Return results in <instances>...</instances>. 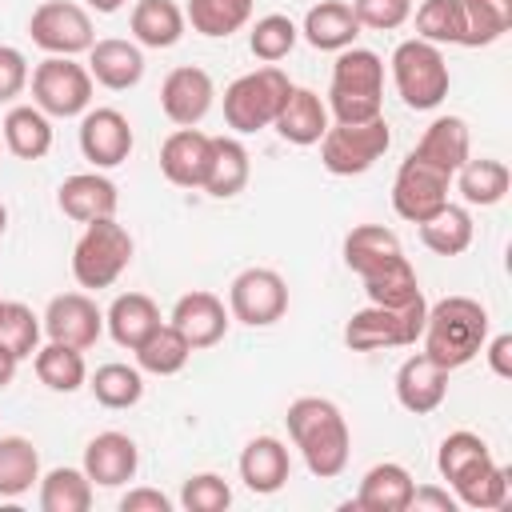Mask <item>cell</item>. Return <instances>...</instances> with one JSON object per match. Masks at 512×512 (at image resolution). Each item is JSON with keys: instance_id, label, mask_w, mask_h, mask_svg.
<instances>
[{"instance_id": "50", "label": "cell", "mask_w": 512, "mask_h": 512, "mask_svg": "<svg viewBox=\"0 0 512 512\" xmlns=\"http://www.w3.org/2000/svg\"><path fill=\"white\" fill-rule=\"evenodd\" d=\"M120 512H172V500L160 488H128L120 496Z\"/></svg>"}, {"instance_id": "25", "label": "cell", "mask_w": 512, "mask_h": 512, "mask_svg": "<svg viewBox=\"0 0 512 512\" xmlns=\"http://www.w3.org/2000/svg\"><path fill=\"white\" fill-rule=\"evenodd\" d=\"M412 472L396 460H384V464H372L360 480V492L348 508H360V512H408V500H412Z\"/></svg>"}, {"instance_id": "13", "label": "cell", "mask_w": 512, "mask_h": 512, "mask_svg": "<svg viewBox=\"0 0 512 512\" xmlns=\"http://www.w3.org/2000/svg\"><path fill=\"white\" fill-rule=\"evenodd\" d=\"M44 336L56 344H72V348H92L104 332V312L88 292H60L48 300L44 308Z\"/></svg>"}, {"instance_id": "27", "label": "cell", "mask_w": 512, "mask_h": 512, "mask_svg": "<svg viewBox=\"0 0 512 512\" xmlns=\"http://www.w3.org/2000/svg\"><path fill=\"white\" fill-rule=\"evenodd\" d=\"M160 324H164V320H160V308H156V300L144 296V292H120V296L108 304V312H104L108 336H112L120 348H128V352H136Z\"/></svg>"}, {"instance_id": "46", "label": "cell", "mask_w": 512, "mask_h": 512, "mask_svg": "<svg viewBox=\"0 0 512 512\" xmlns=\"http://www.w3.org/2000/svg\"><path fill=\"white\" fill-rule=\"evenodd\" d=\"M232 504V488L216 472H196L180 488V508L184 512H224Z\"/></svg>"}, {"instance_id": "22", "label": "cell", "mask_w": 512, "mask_h": 512, "mask_svg": "<svg viewBox=\"0 0 512 512\" xmlns=\"http://www.w3.org/2000/svg\"><path fill=\"white\" fill-rule=\"evenodd\" d=\"M88 72L100 88L108 92H128L144 80V52L136 40H120V36H108V40H96L88 48Z\"/></svg>"}, {"instance_id": "20", "label": "cell", "mask_w": 512, "mask_h": 512, "mask_svg": "<svg viewBox=\"0 0 512 512\" xmlns=\"http://www.w3.org/2000/svg\"><path fill=\"white\" fill-rule=\"evenodd\" d=\"M492 464H496V460H492L488 440H484V436H476V432H468V428L448 432V436L440 440L436 472H440V480H448L452 496H460V492H464L472 480H480Z\"/></svg>"}, {"instance_id": "1", "label": "cell", "mask_w": 512, "mask_h": 512, "mask_svg": "<svg viewBox=\"0 0 512 512\" xmlns=\"http://www.w3.org/2000/svg\"><path fill=\"white\" fill-rule=\"evenodd\" d=\"M288 436L304 456V468L316 480H332L348 468L352 456V432L336 400L328 396H296L284 412Z\"/></svg>"}, {"instance_id": "2", "label": "cell", "mask_w": 512, "mask_h": 512, "mask_svg": "<svg viewBox=\"0 0 512 512\" xmlns=\"http://www.w3.org/2000/svg\"><path fill=\"white\" fill-rule=\"evenodd\" d=\"M488 308L472 296H444L436 304H428V316H424V348L440 368L456 372L464 368L468 360L480 356L484 340H488Z\"/></svg>"}, {"instance_id": "18", "label": "cell", "mask_w": 512, "mask_h": 512, "mask_svg": "<svg viewBox=\"0 0 512 512\" xmlns=\"http://www.w3.org/2000/svg\"><path fill=\"white\" fill-rule=\"evenodd\" d=\"M116 204H120V192L116 184L92 168V172H72L64 176V184L56 188V208L76 220V224H92V220H104V216H116Z\"/></svg>"}, {"instance_id": "55", "label": "cell", "mask_w": 512, "mask_h": 512, "mask_svg": "<svg viewBox=\"0 0 512 512\" xmlns=\"http://www.w3.org/2000/svg\"><path fill=\"white\" fill-rule=\"evenodd\" d=\"M0 308H4V300H0Z\"/></svg>"}, {"instance_id": "41", "label": "cell", "mask_w": 512, "mask_h": 512, "mask_svg": "<svg viewBox=\"0 0 512 512\" xmlns=\"http://www.w3.org/2000/svg\"><path fill=\"white\" fill-rule=\"evenodd\" d=\"M464 8V48H488L512 28V0H460Z\"/></svg>"}, {"instance_id": "16", "label": "cell", "mask_w": 512, "mask_h": 512, "mask_svg": "<svg viewBox=\"0 0 512 512\" xmlns=\"http://www.w3.org/2000/svg\"><path fill=\"white\" fill-rule=\"evenodd\" d=\"M228 320H232V312L224 308V300H220L216 292H204V288L184 292V296L172 304V316H168V324L192 344V352L220 344L224 332H228Z\"/></svg>"}, {"instance_id": "12", "label": "cell", "mask_w": 512, "mask_h": 512, "mask_svg": "<svg viewBox=\"0 0 512 512\" xmlns=\"http://www.w3.org/2000/svg\"><path fill=\"white\" fill-rule=\"evenodd\" d=\"M228 312L248 328H268L288 312V284L276 268H244L228 284Z\"/></svg>"}, {"instance_id": "11", "label": "cell", "mask_w": 512, "mask_h": 512, "mask_svg": "<svg viewBox=\"0 0 512 512\" xmlns=\"http://www.w3.org/2000/svg\"><path fill=\"white\" fill-rule=\"evenodd\" d=\"M448 188H452V172L408 152L396 168V180H392V208L400 220L420 224L448 204Z\"/></svg>"}, {"instance_id": "53", "label": "cell", "mask_w": 512, "mask_h": 512, "mask_svg": "<svg viewBox=\"0 0 512 512\" xmlns=\"http://www.w3.org/2000/svg\"><path fill=\"white\" fill-rule=\"evenodd\" d=\"M92 12H100V16H112V12H120L128 0H84Z\"/></svg>"}, {"instance_id": "28", "label": "cell", "mask_w": 512, "mask_h": 512, "mask_svg": "<svg viewBox=\"0 0 512 512\" xmlns=\"http://www.w3.org/2000/svg\"><path fill=\"white\" fill-rule=\"evenodd\" d=\"M0 136L16 160H44L52 152V116H44L36 104H12Z\"/></svg>"}, {"instance_id": "5", "label": "cell", "mask_w": 512, "mask_h": 512, "mask_svg": "<svg viewBox=\"0 0 512 512\" xmlns=\"http://www.w3.org/2000/svg\"><path fill=\"white\" fill-rule=\"evenodd\" d=\"M288 92H292V80L276 64L252 68V72L236 76L224 88V124L236 136H252L260 128H272V120H276V112H280Z\"/></svg>"}, {"instance_id": "51", "label": "cell", "mask_w": 512, "mask_h": 512, "mask_svg": "<svg viewBox=\"0 0 512 512\" xmlns=\"http://www.w3.org/2000/svg\"><path fill=\"white\" fill-rule=\"evenodd\" d=\"M480 352L488 356V368H492L500 380H512V336H508V332H500V336L484 340V348H480Z\"/></svg>"}, {"instance_id": "44", "label": "cell", "mask_w": 512, "mask_h": 512, "mask_svg": "<svg viewBox=\"0 0 512 512\" xmlns=\"http://www.w3.org/2000/svg\"><path fill=\"white\" fill-rule=\"evenodd\" d=\"M40 332H44V320H40L28 304H20V300H4V308H0V344H4L16 360L36 356V348H40Z\"/></svg>"}, {"instance_id": "9", "label": "cell", "mask_w": 512, "mask_h": 512, "mask_svg": "<svg viewBox=\"0 0 512 512\" xmlns=\"http://www.w3.org/2000/svg\"><path fill=\"white\" fill-rule=\"evenodd\" d=\"M392 144V128L384 116L364 124H328L320 136V164L332 176H360L368 172Z\"/></svg>"}, {"instance_id": "19", "label": "cell", "mask_w": 512, "mask_h": 512, "mask_svg": "<svg viewBox=\"0 0 512 512\" xmlns=\"http://www.w3.org/2000/svg\"><path fill=\"white\" fill-rule=\"evenodd\" d=\"M396 400L404 412L412 416H428L444 404L448 396V368H440L428 352H412L400 368H396Z\"/></svg>"}, {"instance_id": "23", "label": "cell", "mask_w": 512, "mask_h": 512, "mask_svg": "<svg viewBox=\"0 0 512 512\" xmlns=\"http://www.w3.org/2000/svg\"><path fill=\"white\" fill-rule=\"evenodd\" d=\"M292 476V456L284 448V440L276 436H252L240 452V480L248 492L256 496H272L288 484Z\"/></svg>"}, {"instance_id": "43", "label": "cell", "mask_w": 512, "mask_h": 512, "mask_svg": "<svg viewBox=\"0 0 512 512\" xmlns=\"http://www.w3.org/2000/svg\"><path fill=\"white\" fill-rule=\"evenodd\" d=\"M296 40H300V28H296V20L284 16V12L260 16V20L252 24V32H248V48H252V56L264 60V64H280V60L296 48Z\"/></svg>"}, {"instance_id": "48", "label": "cell", "mask_w": 512, "mask_h": 512, "mask_svg": "<svg viewBox=\"0 0 512 512\" xmlns=\"http://www.w3.org/2000/svg\"><path fill=\"white\" fill-rule=\"evenodd\" d=\"M28 60L20 48L12 44H0V104H12L24 88H28Z\"/></svg>"}, {"instance_id": "3", "label": "cell", "mask_w": 512, "mask_h": 512, "mask_svg": "<svg viewBox=\"0 0 512 512\" xmlns=\"http://www.w3.org/2000/svg\"><path fill=\"white\" fill-rule=\"evenodd\" d=\"M328 116L336 124H364L384 116V60L372 48H344L332 64Z\"/></svg>"}, {"instance_id": "36", "label": "cell", "mask_w": 512, "mask_h": 512, "mask_svg": "<svg viewBox=\"0 0 512 512\" xmlns=\"http://www.w3.org/2000/svg\"><path fill=\"white\" fill-rule=\"evenodd\" d=\"M416 228H420L424 248L436 252V256H460V252H468V244H472V236H476L472 216H468V208H460V204H444L440 212H432V216L420 220Z\"/></svg>"}, {"instance_id": "47", "label": "cell", "mask_w": 512, "mask_h": 512, "mask_svg": "<svg viewBox=\"0 0 512 512\" xmlns=\"http://www.w3.org/2000/svg\"><path fill=\"white\" fill-rule=\"evenodd\" d=\"M352 12L360 20V28L392 32L412 20V0H352Z\"/></svg>"}, {"instance_id": "21", "label": "cell", "mask_w": 512, "mask_h": 512, "mask_svg": "<svg viewBox=\"0 0 512 512\" xmlns=\"http://www.w3.org/2000/svg\"><path fill=\"white\" fill-rule=\"evenodd\" d=\"M212 156V136L200 128H176L160 144V172L176 188H200Z\"/></svg>"}, {"instance_id": "54", "label": "cell", "mask_w": 512, "mask_h": 512, "mask_svg": "<svg viewBox=\"0 0 512 512\" xmlns=\"http://www.w3.org/2000/svg\"><path fill=\"white\" fill-rule=\"evenodd\" d=\"M4 228H8V208H4V200H0V236H4Z\"/></svg>"}, {"instance_id": "29", "label": "cell", "mask_w": 512, "mask_h": 512, "mask_svg": "<svg viewBox=\"0 0 512 512\" xmlns=\"http://www.w3.org/2000/svg\"><path fill=\"white\" fill-rule=\"evenodd\" d=\"M412 156H420V160H428V164H436V168L456 176V168L472 156V132H468V124L460 116H436L424 128V136L412 148Z\"/></svg>"}, {"instance_id": "45", "label": "cell", "mask_w": 512, "mask_h": 512, "mask_svg": "<svg viewBox=\"0 0 512 512\" xmlns=\"http://www.w3.org/2000/svg\"><path fill=\"white\" fill-rule=\"evenodd\" d=\"M416 36L444 48L464 40V8L460 0H420L416 8Z\"/></svg>"}, {"instance_id": "39", "label": "cell", "mask_w": 512, "mask_h": 512, "mask_svg": "<svg viewBox=\"0 0 512 512\" xmlns=\"http://www.w3.org/2000/svg\"><path fill=\"white\" fill-rule=\"evenodd\" d=\"M396 252H404V248H400V236H396L392 228H384V224H356V228L344 236V264H348L356 276L372 272L376 264H384V260L396 256Z\"/></svg>"}, {"instance_id": "52", "label": "cell", "mask_w": 512, "mask_h": 512, "mask_svg": "<svg viewBox=\"0 0 512 512\" xmlns=\"http://www.w3.org/2000/svg\"><path fill=\"white\" fill-rule=\"evenodd\" d=\"M16 364H20V360H16V356H12V352L0 344V392L12 384V376H16Z\"/></svg>"}, {"instance_id": "32", "label": "cell", "mask_w": 512, "mask_h": 512, "mask_svg": "<svg viewBox=\"0 0 512 512\" xmlns=\"http://www.w3.org/2000/svg\"><path fill=\"white\" fill-rule=\"evenodd\" d=\"M360 280H364L368 304H380V308H404V304H412V300L424 296V292H420V276H416V268L408 264L404 252L388 256L384 264H376V268L364 272Z\"/></svg>"}, {"instance_id": "15", "label": "cell", "mask_w": 512, "mask_h": 512, "mask_svg": "<svg viewBox=\"0 0 512 512\" xmlns=\"http://www.w3.org/2000/svg\"><path fill=\"white\" fill-rule=\"evenodd\" d=\"M132 124L120 108H88L80 116V152L92 168H116L132 156Z\"/></svg>"}, {"instance_id": "37", "label": "cell", "mask_w": 512, "mask_h": 512, "mask_svg": "<svg viewBox=\"0 0 512 512\" xmlns=\"http://www.w3.org/2000/svg\"><path fill=\"white\" fill-rule=\"evenodd\" d=\"M256 0H188L184 20L192 24V32L208 36V40H228L232 32H240L252 20Z\"/></svg>"}, {"instance_id": "4", "label": "cell", "mask_w": 512, "mask_h": 512, "mask_svg": "<svg viewBox=\"0 0 512 512\" xmlns=\"http://www.w3.org/2000/svg\"><path fill=\"white\" fill-rule=\"evenodd\" d=\"M388 64H392V84H396L404 108L432 112L444 104V96L452 88V72H448V60L436 44H428L420 36L400 40Z\"/></svg>"}, {"instance_id": "24", "label": "cell", "mask_w": 512, "mask_h": 512, "mask_svg": "<svg viewBox=\"0 0 512 512\" xmlns=\"http://www.w3.org/2000/svg\"><path fill=\"white\" fill-rule=\"evenodd\" d=\"M328 124H332L328 104H324L312 88H296V84H292V92L284 96V104H280V112H276V120H272V128H276L288 144H296V148L320 144V136L328 132Z\"/></svg>"}, {"instance_id": "30", "label": "cell", "mask_w": 512, "mask_h": 512, "mask_svg": "<svg viewBox=\"0 0 512 512\" xmlns=\"http://www.w3.org/2000/svg\"><path fill=\"white\" fill-rule=\"evenodd\" d=\"M248 176H252L248 148L236 136H212V156H208V172L200 188L216 200H232L236 192H244Z\"/></svg>"}, {"instance_id": "33", "label": "cell", "mask_w": 512, "mask_h": 512, "mask_svg": "<svg viewBox=\"0 0 512 512\" xmlns=\"http://www.w3.org/2000/svg\"><path fill=\"white\" fill-rule=\"evenodd\" d=\"M452 184H456V192L464 196V204H472V208H492V204H500V200L508 196L512 172H508L504 160H492V156L472 160V156H468V160L456 168Z\"/></svg>"}, {"instance_id": "34", "label": "cell", "mask_w": 512, "mask_h": 512, "mask_svg": "<svg viewBox=\"0 0 512 512\" xmlns=\"http://www.w3.org/2000/svg\"><path fill=\"white\" fill-rule=\"evenodd\" d=\"M32 368H36V376H40V384H44V388L64 392V396L88 384L84 352H80V348H72V344H56V340L40 344V348H36V356H32Z\"/></svg>"}, {"instance_id": "26", "label": "cell", "mask_w": 512, "mask_h": 512, "mask_svg": "<svg viewBox=\"0 0 512 512\" xmlns=\"http://www.w3.org/2000/svg\"><path fill=\"white\" fill-rule=\"evenodd\" d=\"M300 36L316 48V52H344L356 44L360 36V20L352 12V4L344 0H320L304 12V24H300Z\"/></svg>"}, {"instance_id": "7", "label": "cell", "mask_w": 512, "mask_h": 512, "mask_svg": "<svg viewBox=\"0 0 512 512\" xmlns=\"http://www.w3.org/2000/svg\"><path fill=\"white\" fill-rule=\"evenodd\" d=\"M32 104L44 112V116H56V120H72V116H84L92 108V72L88 64H76V56H44L32 76Z\"/></svg>"}, {"instance_id": "40", "label": "cell", "mask_w": 512, "mask_h": 512, "mask_svg": "<svg viewBox=\"0 0 512 512\" xmlns=\"http://www.w3.org/2000/svg\"><path fill=\"white\" fill-rule=\"evenodd\" d=\"M92 480L84 468H52L40 476V512H88Z\"/></svg>"}, {"instance_id": "31", "label": "cell", "mask_w": 512, "mask_h": 512, "mask_svg": "<svg viewBox=\"0 0 512 512\" xmlns=\"http://www.w3.org/2000/svg\"><path fill=\"white\" fill-rule=\"evenodd\" d=\"M128 28L140 48H172V44H180L188 20L176 0H136Z\"/></svg>"}, {"instance_id": "8", "label": "cell", "mask_w": 512, "mask_h": 512, "mask_svg": "<svg viewBox=\"0 0 512 512\" xmlns=\"http://www.w3.org/2000/svg\"><path fill=\"white\" fill-rule=\"evenodd\" d=\"M424 316H428V300H412L404 308H380L368 304L360 312H352V320L344 324V344L352 352H380V348H412L424 332Z\"/></svg>"}, {"instance_id": "14", "label": "cell", "mask_w": 512, "mask_h": 512, "mask_svg": "<svg viewBox=\"0 0 512 512\" xmlns=\"http://www.w3.org/2000/svg\"><path fill=\"white\" fill-rule=\"evenodd\" d=\"M212 100H216V84L204 68L196 64H180L164 76L160 84V112L176 124V128H196L208 112H212Z\"/></svg>"}, {"instance_id": "17", "label": "cell", "mask_w": 512, "mask_h": 512, "mask_svg": "<svg viewBox=\"0 0 512 512\" xmlns=\"http://www.w3.org/2000/svg\"><path fill=\"white\" fill-rule=\"evenodd\" d=\"M80 468H84V476L92 480V488H120V484H128V480L136 476V468H140V448H136V440H132L128 432L108 428V432H96V436L88 440Z\"/></svg>"}, {"instance_id": "10", "label": "cell", "mask_w": 512, "mask_h": 512, "mask_svg": "<svg viewBox=\"0 0 512 512\" xmlns=\"http://www.w3.org/2000/svg\"><path fill=\"white\" fill-rule=\"evenodd\" d=\"M28 36L48 56H80L96 44L92 16L76 0H44L28 16Z\"/></svg>"}, {"instance_id": "6", "label": "cell", "mask_w": 512, "mask_h": 512, "mask_svg": "<svg viewBox=\"0 0 512 512\" xmlns=\"http://www.w3.org/2000/svg\"><path fill=\"white\" fill-rule=\"evenodd\" d=\"M132 264V236L116 216L84 224L72 248V276L80 288H112Z\"/></svg>"}, {"instance_id": "35", "label": "cell", "mask_w": 512, "mask_h": 512, "mask_svg": "<svg viewBox=\"0 0 512 512\" xmlns=\"http://www.w3.org/2000/svg\"><path fill=\"white\" fill-rule=\"evenodd\" d=\"M40 484V452L28 436H0V500H16Z\"/></svg>"}, {"instance_id": "42", "label": "cell", "mask_w": 512, "mask_h": 512, "mask_svg": "<svg viewBox=\"0 0 512 512\" xmlns=\"http://www.w3.org/2000/svg\"><path fill=\"white\" fill-rule=\"evenodd\" d=\"M192 356V344L172 328V324H160L140 348H136V368L140 372H152V376H176Z\"/></svg>"}, {"instance_id": "49", "label": "cell", "mask_w": 512, "mask_h": 512, "mask_svg": "<svg viewBox=\"0 0 512 512\" xmlns=\"http://www.w3.org/2000/svg\"><path fill=\"white\" fill-rule=\"evenodd\" d=\"M408 508H416V512H456V496L440 484H416Z\"/></svg>"}, {"instance_id": "38", "label": "cell", "mask_w": 512, "mask_h": 512, "mask_svg": "<svg viewBox=\"0 0 512 512\" xmlns=\"http://www.w3.org/2000/svg\"><path fill=\"white\" fill-rule=\"evenodd\" d=\"M88 388H92V396H96L100 408L120 412V408L140 404V396H144V372H140L136 364L108 360V364H100V368L88 376Z\"/></svg>"}]
</instances>
